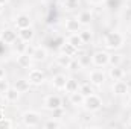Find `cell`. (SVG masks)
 <instances>
[{
	"instance_id": "cell-20",
	"label": "cell",
	"mask_w": 131,
	"mask_h": 129,
	"mask_svg": "<svg viewBox=\"0 0 131 129\" xmlns=\"http://www.w3.org/2000/svg\"><path fill=\"white\" fill-rule=\"evenodd\" d=\"M66 82H67V78H66V74H55L53 78H52V87L55 88V90H64L66 87Z\"/></svg>"
},
{
	"instance_id": "cell-19",
	"label": "cell",
	"mask_w": 131,
	"mask_h": 129,
	"mask_svg": "<svg viewBox=\"0 0 131 129\" xmlns=\"http://www.w3.org/2000/svg\"><path fill=\"white\" fill-rule=\"evenodd\" d=\"M79 49H76L75 46H72L69 41H66L64 44H61V47H60V53H64L67 56H72V58H75V56H78V52Z\"/></svg>"
},
{
	"instance_id": "cell-34",
	"label": "cell",
	"mask_w": 131,
	"mask_h": 129,
	"mask_svg": "<svg viewBox=\"0 0 131 129\" xmlns=\"http://www.w3.org/2000/svg\"><path fill=\"white\" fill-rule=\"evenodd\" d=\"M6 78V68L0 65V79H5Z\"/></svg>"
},
{
	"instance_id": "cell-6",
	"label": "cell",
	"mask_w": 131,
	"mask_h": 129,
	"mask_svg": "<svg viewBox=\"0 0 131 129\" xmlns=\"http://www.w3.org/2000/svg\"><path fill=\"white\" fill-rule=\"evenodd\" d=\"M28 79H29V82L34 87H40V85H43L46 82V73L41 68H32V70H29Z\"/></svg>"
},
{
	"instance_id": "cell-21",
	"label": "cell",
	"mask_w": 131,
	"mask_h": 129,
	"mask_svg": "<svg viewBox=\"0 0 131 129\" xmlns=\"http://www.w3.org/2000/svg\"><path fill=\"white\" fill-rule=\"evenodd\" d=\"M79 85H81V84H79L75 78H67L64 91L67 93V94H72V93H75V91H78V90H79Z\"/></svg>"
},
{
	"instance_id": "cell-14",
	"label": "cell",
	"mask_w": 131,
	"mask_h": 129,
	"mask_svg": "<svg viewBox=\"0 0 131 129\" xmlns=\"http://www.w3.org/2000/svg\"><path fill=\"white\" fill-rule=\"evenodd\" d=\"M18 31V40L21 41H26V43H32L34 38H35V31L34 28H25V29H17Z\"/></svg>"
},
{
	"instance_id": "cell-24",
	"label": "cell",
	"mask_w": 131,
	"mask_h": 129,
	"mask_svg": "<svg viewBox=\"0 0 131 129\" xmlns=\"http://www.w3.org/2000/svg\"><path fill=\"white\" fill-rule=\"evenodd\" d=\"M14 49H15V53L20 55V53H28V49H29V43L26 41H21V40H17L14 44Z\"/></svg>"
},
{
	"instance_id": "cell-22",
	"label": "cell",
	"mask_w": 131,
	"mask_h": 129,
	"mask_svg": "<svg viewBox=\"0 0 131 129\" xmlns=\"http://www.w3.org/2000/svg\"><path fill=\"white\" fill-rule=\"evenodd\" d=\"M84 99H85V96H84V94H81V93H79V90H78V91H75V93H72V94H69V102H70L73 106H82Z\"/></svg>"
},
{
	"instance_id": "cell-41",
	"label": "cell",
	"mask_w": 131,
	"mask_h": 129,
	"mask_svg": "<svg viewBox=\"0 0 131 129\" xmlns=\"http://www.w3.org/2000/svg\"><path fill=\"white\" fill-rule=\"evenodd\" d=\"M128 125L131 126V115H130V119H128Z\"/></svg>"
},
{
	"instance_id": "cell-27",
	"label": "cell",
	"mask_w": 131,
	"mask_h": 129,
	"mask_svg": "<svg viewBox=\"0 0 131 129\" xmlns=\"http://www.w3.org/2000/svg\"><path fill=\"white\" fill-rule=\"evenodd\" d=\"M63 6L66 11H76L81 6V0H63Z\"/></svg>"
},
{
	"instance_id": "cell-11",
	"label": "cell",
	"mask_w": 131,
	"mask_h": 129,
	"mask_svg": "<svg viewBox=\"0 0 131 129\" xmlns=\"http://www.w3.org/2000/svg\"><path fill=\"white\" fill-rule=\"evenodd\" d=\"M29 55L32 56V59L35 61V62H43V61H46V59H47L49 52H47V49H46V47L38 46V47H34L32 50L29 52Z\"/></svg>"
},
{
	"instance_id": "cell-26",
	"label": "cell",
	"mask_w": 131,
	"mask_h": 129,
	"mask_svg": "<svg viewBox=\"0 0 131 129\" xmlns=\"http://www.w3.org/2000/svg\"><path fill=\"white\" fill-rule=\"evenodd\" d=\"M67 41H69L72 46H75L76 49H81V47L84 46V43H82V40H81V36H79V32L78 33H70L69 38H67Z\"/></svg>"
},
{
	"instance_id": "cell-23",
	"label": "cell",
	"mask_w": 131,
	"mask_h": 129,
	"mask_svg": "<svg viewBox=\"0 0 131 129\" xmlns=\"http://www.w3.org/2000/svg\"><path fill=\"white\" fill-rule=\"evenodd\" d=\"M72 59H73L72 56H67V55H64V53H60V55L55 58V62L60 65V67H63V68H69Z\"/></svg>"
},
{
	"instance_id": "cell-25",
	"label": "cell",
	"mask_w": 131,
	"mask_h": 129,
	"mask_svg": "<svg viewBox=\"0 0 131 129\" xmlns=\"http://www.w3.org/2000/svg\"><path fill=\"white\" fill-rule=\"evenodd\" d=\"M61 126H63V123L57 117H50V119H47L43 123V128H46V129H57V128H61Z\"/></svg>"
},
{
	"instance_id": "cell-12",
	"label": "cell",
	"mask_w": 131,
	"mask_h": 129,
	"mask_svg": "<svg viewBox=\"0 0 131 129\" xmlns=\"http://www.w3.org/2000/svg\"><path fill=\"white\" fill-rule=\"evenodd\" d=\"M76 18H78V21L81 23L82 28H87V26H90L92 21H93V12H92L90 9H84V11H81V12L78 14Z\"/></svg>"
},
{
	"instance_id": "cell-3",
	"label": "cell",
	"mask_w": 131,
	"mask_h": 129,
	"mask_svg": "<svg viewBox=\"0 0 131 129\" xmlns=\"http://www.w3.org/2000/svg\"><path fill=\"white\" fill-rule=\"evenodd\" d=\"M21 123H23L26 128H37V126H40V123H41V115H40L37 111H32V109L25 111V112L21 114Z\"/></svg>"
},
{
	"instance_id": "cell-5",
	"label": "cell",
	"mask_w": 131,
	"mask_h": 129,
	"mask_svg": "<svg viewBox=\"0 0 131 129\" xmlns=\"http://www.w3.org/2000/svg\"><path fill=\"white\" fill-rule=\"evenodd\" d=\"M43 105L47 111H55L58 108H63V99L58 94H49V96L44 97Z\"/></svg>"
},
{
	"instance_id": "cell-8",
	"label": "cell",
	"mask_w": 131,
	"mask_h": 129,
	"mask_svg": "<svg viewBox=\"0 0 131 129\" xmlns=\"http://www.w3.org/2000/svg\"><path fill=\"white\" fill-rule=\"evenodd\" d=\"M111 91H113V94L114 96H127L128 93H130V87H128V84L125 82V81H113V85H111Z\"/></svg>"
},
{
	"instance_id": "cell-35",
	"label": "cell",
	"mask_w": 131,
	"mask_h": 129,
	"mask_svg": "<svg viewBox=\"0 0 131 129\" xmlns=\"http://www.w3.org/2000/svg\"><path fill=\"white\" fill-rule=\"evenodd\" d=\"M5 103H8V102H6V99H5V94H2V93H0V106H3Z\"/></svg>"
},
{
	"instance_id": "cell-18",
	"label": "cell",
	"mask_w": 131,
	"mask_h": 129,
	"mask_svg": "<svg viewBox=\"0 0 131 129\" xmlns=\"http://www.w3.org/2000/svg\"><path fill=\"white\" fill-rule=\"evenodd\" d=\"M20 96H21V93L15 87H9V90L5 93V99L8 103H17L20 100Z\"/></svg>"
},
{
	"instance_id": "cell-7",
	"label": "cell",
	"mask_w": 131,
	"mask_h": 129,
	"mask_svg": "<svg viewBox=\"0 0 131 129\" xmlns=\"http://www.w3.org/2000/svg\"><path fill=\"white\" fill-rule=\"evenodd\" d=\"M108 58H110V53L107 50H96L93 55H92V64L95 67H107L108 65Z\"/></svg>"
},
{
	"instance_id": "cell-2",
	"label": "cell",
	"mask_w": 131,
	"mask_h": 129,
	"mask_svg": "<svg viewBox=\"0 0 131 129\" xmlns=\"http://www.w3.org/2000/svg\"><path fill=\"white\" fill-rule=\"evenodd\" d=\"M102 105H104L102 97L98 96L96 93H93V94H90V96H85L84 103H82L84 109L89 111V112H96V111H99V109L102 108Z\"/></svg>"
},
{
	"instance_id": "cell-15",
	"label": "cell",
	"mask_w": 131,
	"mask_h": 129,
	"mask_svg": "<svg viewBox=\"0 0 131 129\" xmlns=\"http://www.w3.org/2000/svg\"><path fill=\"white\" fill-rule=\"evenodd\" d=\"M32 62H34V59L29 53H20V55H17V65L20 68H31Z\"/></svg>"
},
{
	"instance_id": "cell-16",
	"label": "cell",
	"mask_w": 131,
	"mask_h": 129,
	"mask_svg": "<svg viewBox=\"0 0 131 129\" xmlns=\"http://www.w3.org/2000/svg\"><path fill=\"white\" fill-rule=\"evenodd\" d=\"M108 78H110L111 81H121V79L125 78V70H124L121 65H117V67H110V68H108Z\"/></svg>"
},
{
	"instance_id": "cell-28",
	"label": "cell",
	"mask_w": 131,
	"mask_h": 129,
	"mask_svg": "<svg viewBox=\"0 0 131 129\" xmlns=\"http://www.w3.org/2000/svg\"><path fill=\"white\" fill-rule=\"evenodd\" d=\"M79 36H81L84 44H90L93 41V32L90 29H81L79 31Z\"/></svg>"
},
{
	"instance_id": "cell-39",
	"label": "cell",
	"mask_w": 131,
	"mask_h": 129,
	"mask_svg": "<svg viewBox=\"0 0 131 129\" xmlns=\"http://www.w3.org/2000/svg\"><path fill=\"white\" fill-rule=\"evenodd\" d=\"M3 8H5V6H3V5H0V14L3 12Z\"/></svg>"
},
{
	"instance_id": "cell-40",
	"label": "cell",
	"mask_w": 131,
	"mask_h": 129,
	"mask_svg": "<svg viewBox=\"0 0 131 129\" xmlns=\"http://www.w3.org/2000/svg\"><path fill=\"white\" fill-rule=\"evenodd\" d=\"M128 106H130V108H131V97H130V99H128Z\"/></svg>"
},
{
	"instance_id": "cell-13",
	"label": "cell",
	"mask_w": 131,
	"mask_h": 129,
	"mask_svg": "<svg viewBox=\"0 0 131 129\" xmlns=\"http://www.w3.org/2000/svg\"><path fill=\"white\" fill-rule=\"evenodd\" d=\"M64 28L67 32L70 33H78L81 29H82V26H81V23L78 21V18L76 17H70V18H67L64 23Z\"/></svg>"
},
{
	"instance_id": "cell-17",
	"label": "cell",
	"mask_w": 131,
	"mask_h": 129,
	"mask_svg": "<svg viewBox=\"0 0 131 129\" xmlns=\"http://www.w3.org/2000/svg\"><path fill=\"white\" fill-rule=\"evenodd\" d=\"M14 87H15L21 94H25V93H29V90H31L32 84L29 82V79H28V78H20V79H17V81H15Z\"/></svg>"
},
{
	"instance_id": "cell-4",
	"label": "cell",
	"mask_w": 131,
	"mask_h": 129,
	"mask_svg": "<svg viewBox=\"0 0 131 129\" xmlns=\"http://www.w3.org/2000/svg\"><path fill=\"white\" fill-rule=\"evenodd\" d=\"M18 40V31L15 28H6L0 32V41L6 46H12Z\"/></svg>"
},
{
	"instance_id": "cell-9",
	"label": "cell",
	"mask_w": 131,
	"mask_h": 129,
	"mask_svg": "<svg viewBox=\"0 0 131 129\" xmlns=\"http://www.w3.org/2000/svg\"><path fill=\"white\" fill-rule=\"evenodd\" d=\"M89 81L93 87H102L104 82L107 81V74L102 70H92L89 74Z\"/></svg>"
},
{
	"instance_id": "cell-33",
	"label": "cell",
	"mask_w": 131,
	"mask_h": 129,
	"mask_svg": "<svg viewBox=\"0 0 131 129\" xmlns=\"http://www.w3.org/2000/svg\"><path fill=\"white\" fill-rule=\"evenodd\" d=\"M9 87H11V84H9V81L5 78V79H0V93L2 94H5L8 90H9Z\"/></svg>"
},
{
	"instance_id": "cell-36",
	"label": "cell",
	"mask_w": 131,
	"mask_h": 129,
	"mask_svg": "<svg viewBox=\"0 0 131 129\" xmlns=\"http://www.w3.org/2000/svg\"><path fill=\"white\" fill-rule=\"evenodd\" d=\"M5 117V111H3V106H0V120Z\"/></svg>"
},
{
	"instance_id": "cell-29",
	"label": "cell",
	"mask_w": 131,
	"mask_h": 129,
	"mask_svg": "<svg viewBox=\"0 0 131 129\" xmlns=\"http://www.w3.org/2000/svg\"><path fill=\"white\" fill-rule=\"evenodd\" d=\"M79 93L84 94V96H90L95 93V87L90 84V82H85V84H81L79 85Z\"/></svg>"
},
{
	"instance_id": "cell-1",
	"label": "cell",
	"mask_w": 131,
	"mask_h": 129,
	"mask_svg": "<svg viewBox=\"0 0 131 129\" xmlns=\"http://www.w3.org/2000/svg\"><path fill=\"white\" fill-rule=\"evenodd\" d=\"M125 44V36L124 33L119 32V31H111L104 36V47L107 50H119L122 49Z\"/></svg>"
},
{
	"instance_id": "cell-38",
	"label": "cell",
	"mask_w": 131,
	"mask_h": 129,
	"mask_svg": "<svg viewBox=\"0 0 131 129\" xmlns=\"http://www.w3.org/2000/svg\"><path fill=\"white\" fill-rule=\"evenodd\" d=\"M89 2H90V3H101L102 0H89Z\"/></svg>"
},
{
	"instance_id": "cell-30",
	"label": "cell",
	"mask_w": 131,
	"mask_h": 129,
	"mask_svg": "<svg viewBox=\"0 0 131 129\" xmlns=\"http://www.w3.org/2000/svg\"><path fill=\"white\" fill-rule=\"evenodd\" d=\"M122 61H124L122 55H119V53H111L110 58H108V65H110V67H117V65L122 64Z\"/></svg>"
},
{
	"instance_id": "cell-31",
	"label": "cell",
	"mask_w": 131,
	"mask_h": 129,
	"mask_svg": "<svg viewBox=\"0 0 131 129\" xmlns=\"http://www.w3.org/2000/svg\"><path fill=\"white\" fill-rule=\"evenodd\" d=\"M78 62L81 65V68H84V67H89V65L92 64V56H89L87 53H82V55H79L78 53Z\"/></svg>"
},
{
	"instance_id": "cell-10",
	"label": "cell",
	"mask_w": 131,
	"mask_h": 129,
	"mask_svg": "<svg viewBox=\"0 0 131 129\" xmlns=\"http://www.w3.org/2000/svg\"><path fill=\"white\" fill-rule=\"evenodd\" d=\"M32 21L34 20L29 14H18L14 18V26H15V29H25V28H31Z\"/></svg>"
},
{
	"instance_id": "cell-32",
	"label": "cell",
	"mask_w": 131,
	"mask_h": 129,
	"mask_svg": "<svg viewBox=\"0 0 131 129\" xmlns=\"http://www.w3.org/2000/svg\"><path fill=\"white\" fill-rule=\"evenodd\" d=\"M14 126V122L11 120V119H8V117H3L2 120H0V129H9Z\"/></svg>"
},
{
	"instance_id": "cell-37",
	"label": "cell",
	"mask_w": 131,
	"mask_h": 129,
	"mask_svg": "<svg viewBox=\"0 0 131 129\" xmlns=\"http://www.w3.org/2000/svg\"><path fill=\"white\" fill-rule=\"evenodd\" d=\"M9 2H11V0H0V5H3V6H5V5H8Z\"/></svg>"
}]
</instances>
